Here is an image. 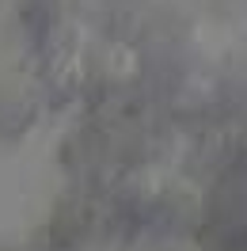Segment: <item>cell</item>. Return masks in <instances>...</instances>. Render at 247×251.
Wrapping results in <instances>:
<instances>
[{
	"label": "cell",
	"mask_w": 247,
	"mask_h": 251,
	"mask_svg": "<svg viewBox=\"0 0 247 251\" xmlns=\"http://www.w3.org/2000/svg\"><path fill=\"white\" fill-rule=\"evenodd\" d=\"M141 80V53L129 42L103 38L99 46H88V95H114L129 92Z\"/></svg>",
	"instance_id": "2"
},
{
	"label": "cell",
	"mask_w": 247,
	"mask_h": 251,
	"mask_svg": "<svg viewBox=\"0 0 247 251\" xmlns=\"http://www.w3.org/2000/svg\"><path fill=\"white\" fill-rule=\"evenodd\" d=\"M201 221L221 228H247V149L217 172L213 190L201 202Z\"/></svg>",
	"instance_id": "4"
},
{
	"label": "cell",
	"mask_w": 247,
	"mask_h": 251,
	"mask_svg": "<svg viewBox=\"0 0 247 251\" xmlns=\"http://www.w3.org/2000/svg\"><path fill=\"white\" fill-rule=\"evenodd\" d=\"M42 92L23 80H0V141H23L42 118Z\"/></svg>",
	"instance_id": "5"
},
{
	"label": "cell",
	"mask_w": 247,
	"mask_h": 251,
	"mask_svg": "<svg viewBox=\"0 0 247 251\" xmlns=\"http://www.w3.org/2000/svg\"><path fill=\"white\" fill-rule=\"evenodd\" d=\"M95 228H99V198L88 187H73L53 205V217L46 225V240L57 251H76L95 236Z\"/></svg>",
	"instance_id": "3"
},
{
	"label": "cell",
	"mask_w": 247,
	"mask_h": 251,
	"mask_svg": "<svg viewBox=\"0 0 247 251\" xmlns=\"http://www.w3.org/2000/svg\"><path fill=\"white\" fill-rule=\"evenodd\" d=\"M164 251H201V248H198V240H186V236H183V240H171V244H164Z\"/></svg>",
	"instance_id": "7"
},
{
	"label": "cell",
	"mask_w": 247,
	"mask_h": 251,
	"mask_svg": "<svg viewBox=\"0 0 247 251\" xmlns=\"http://www.w3.org/2000/svg\"><path fill=\"white\" fill-rule=\"evenodd\" d=\"M168 187V172L156 160H133L110 179V205L125 221H145Z\"/></svg>",
	"instance_id": "1"
},
{
	"label": "cell",
	"mask_w": 247,
	"mask_h": 251,
	"mask_svg": "<svg viewBox=\"0 0 247 251\" xmlns=\"http://www.w3.org/2000/svg\"><path fill=\"white\" fill-rule=\"evenodd\" d=\"M69 16H73V0H23L19 4V19L34 38L46 34L49 27H57Z\"/></svg>",
	"instance_id": "6"
}]
</instances>
